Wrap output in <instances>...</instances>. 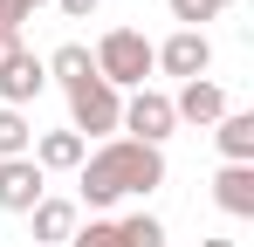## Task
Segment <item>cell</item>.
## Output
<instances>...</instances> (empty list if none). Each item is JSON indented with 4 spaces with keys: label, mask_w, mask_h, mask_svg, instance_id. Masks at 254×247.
I'll use <instances>...</instances> for the list:
<instances>
[{
    "label": "cell",
    "mask_w": 254,
    "mask_h": 247,
    "mask_svg": "<svg viewBox=\"0 0 254 247\" xmlns=\"http://www.w3.org/2000/svg\"><path fill=\"white\" fill-rule=\"evenodd\" d=\"M96 76L110 82V89H144V76H151V41L137 35V28H110V35L96 41Z\"/></svg>",
    "instance_id": "2"
},
{
    "label": "cell",
    "mask_w": 254,
    "mask_h": 247,
    "mask_svg": "<svg viewBox=\"0 0 254 247\" xmlns=\"http://www.w3.org/2000/svg\"><path fill=\"white\" fill-rule=\"evenodd\" d=\"M48 192H42V165L35 158H0V206L7 213H35Z\"/></svg>",
    "instance_id": "7"
},
{
    "label": "cell",
    "mask_w": 254,
    "mask_h": 247,
    "mask_svg": "<svg viewBox=\"0 0 254 247\" xmlns=\"http://www.w3.org/2000/svg\"><path fill=\"white\" fill-rule=\"evenodd\" d=\"M172 117H186V124H220L227 117V89H220V82H186V89H179V96H172Z\"/></svg>",
    "instance_id": "9"
},
{
    "label": "cell",
    "mask_w": 254,
    "mask_h": 247,
    "mask_svg": "<svg viewBox=\"0 0 254 247\" xmlns=\"http://www.w3.org/2000/svg\"><path fill=\"white\" fill-rule=\"evenodd\" d=\"M28 158L42 165V172H76L89 151H83V137H76V130H48V137H35V151H28Z\"/></svg>",
    "instance_id": "12"
},
{
    "label": "cell",
    "mask_w": 254,
    "mask_h": 247,
    "mask_svg": "<svg viewBox=\"0 0 254 247\" xmlns=\"http://www.w3.org/2000/svg\"><path fill=\"white\" fill-rule=\"evenodd\" d=\"M151 69H165V76H179V82H199L213 69V41L192 35V28H179L165 48H151Z\"/></svg>",
    "instance_id": "5"
},
{
    "label": "cell",
    "mask_w": 254,
    "mask_h": 247,
    "mask_svg": "<svg viewBox=\"0 0 254 247\" xmlns=\"http://www.w3.org/2000/svg\"><path fill=\"white\" fill-rule=\"evenodd\" d=\"M199 247H234V241H199Z\"/></svg>",
    "instance_id": "20"
},
{
    "label": "cell",
    "mask_w": 254,
    "mask_h": 247,
    "mask_svg": "<svg viewBox=\"0 0 254 247\" xmlns=\"http://www.w3.org/2000/svg\"><path fill=\"white\" fill-rule=\"evenodd\" d=\"M213 199H220V213H234V220H254V165H220Z\"/></svg>",
    "instance_id": "10"
},
{
    "label": "cell",
    "mask_w": 254,
    "mask_h": 247,
    "mask_svg": "<svg viewBox=\"0 0 254 247\" xmlns=\"http://www.w3.org/2000/svg\"><path fill=\"white\" fill-rule=\"evenodd\" d=\"M42 89H48L42 55H28V48H21V55H14V62L0 69V110H21V103H35Z\"/></svg>",
    "instance_id": "8"
},
{
    "label": "cell",
    "mask_w": 254,
    "mask_h": 247,
    "mask_svg": "<svg viewBox=\"0 0 254 247\" xmlns=\"http://www.w3.org/2000/svg\"><path fill=\"white\" fill-rule=\"evenodd\" d=\"M55 7H62L69 21H83V14H96V0H55Z\"/></svg>",
    "instance_id": "19"
},
{
    "label": "cell",
    "mask_w": 254,
    "mask_h": 247,
    "mask_svg": "<svg viewBox=\"0 0 254 247\" xmlns=\"http://www.w3.org/2000/svg\"><path fill=\"white\" fill-rule=\"evenodd\" d=\"M35 7H42V0H0V28H21V21H35Z\"/></svg>",
    "instance_id": "17"
},
{
    "label": "cell",
    "mask_w": 254,
    "mask_h": 247,
    "mask_svg": "<svg viewBox=\"0 0 254 247\" xmlns=\"http://www.w3.org/2000/svg\"><path fill=\"white\" fill-rule=\"evenodd\" d=\"M35 151V124L21 110H0V158H28Z\"/></svg>",
    "instance_id": "15"
},
{
    "label": "cell",
    "mask_w": 254,
    "mask_h": 247,
    "mask_svg": "<svg viewBox=\"0 0 254 247\" xmlns=\"http://www.w3.org/2000/svg\"><path fill=\"white\" fill-rule=\"evenodd\" d=\"M213 7H234V0H213Z\"/></svg>",
    "instance_id": "21"
},
{
    "label": "cell",
    "mask_w": 254,
    "mask_h": 247,
    "mask_svg": "<svg viewBox=\"0 0 254 247\" xmlns=\"http://www.w3.org/2000/svg\"><path fill=\"white\" fill-rule=\"evenodd\" d=\"M172 124H179L172 117V96H158V89H137V96L124 103V130L137 137V144H151V151L172 137Z\"/></svg>",
    "instance_id": "6"
},
{
    "label": "cell",
    "mask_w": 254,
    "mask_h": 247,
    "mask_svg": "<svg viewBox=\"0 0 254 247\" xmlns=\"http://www.w3.org/2000/svg\"><path fill=\"white\" fill-rule=\"evenodd\" d=\"M213 14H220L213 0H172V21H179V28H192V35H199V21H213Z\"/></svg>",
    "instance_id": "16"
},
{
    "label": "cell",
    "mask_w": 254,
    "mask_h": 247,
    "mask_svg": "<svg viewBox=\"0 0 254 247\" xmlns=\"http://www.w3.org/2000/svg\"><path fill=\"white\" fill-rule=\"evenodd\" d=\"M83 199L89 206H117L130 192H158L165 185V151H151V144H137V137H110V144H96L83 165Z\"/></svg>",
    "instance_id": "1"
},
{
    "label": "cell",
    "mask_w": 254,
    "mask_h": 247,
    "mask_svg": "<svg viewBox=\"0 0 254 247\" xmlns=\"http://www.w3.org/2000/svg\"><path fill=\"white\" fill-rule=\"evenodd\" d=\"M42 69H48V82H62V89H76V82L96 76V62H89V48H83V41H62V48L48 55Z\"/></svg>",
    "instance_id": "13"
},
{
    "label": "cell",
    "mask_w": 254,
    "mask_h": 247,
    "mask_svg": "<svg viewBox=\"0 0 254 247\" xmlns=\"http://www.w3.org/2000/svg\"><path fill=\"white\" fill-rule=\"evenodd\" d=\"M213 144H220L227 165H254V117L248 110H227V117L213 124Z\"/></svg>",
    "instance_id": "11"
},
{
    "label": "cell",
    "mask_w": 254,
    "mask_h": 247,
    "mask_svg": "<svg viewBox=\"0 0 254 247\" xmlns=\"http://www.w3.org/2000/svg\"><path fill=\"white\" fill-rule=\"evenodd\" d=\"M76 234V206L69 199H42L35 206V241H69Z\"/></svg>",
    "instance_id": "14"
},
{
    "label": "cell",
    "mask_w": 254,
    "mask_h": 247,
    "mask_svg": "<svg viewBox=\"0 0 254 247\" xmlns=\"http://www.w3.org/2000/svg\"><path fill=\"white\" fill-rule=\"evenodd\" d=\"M69 130H76V137H83V130H96V137L124 130V96H117L103 76L76 82V89H69Z\"/></svg>",
    "instance_id": "3"
},
{
    "label": "cell",
    "mask_w": 254,
    "mask_h": 247,
    "mask_svg": "<svg viewBox=\"0 0 254 247\" xmlns=\"http://www.w3.org/2000/svg\"><path fill=\"white\" fill-rule=\"evenodd\" d=\"M14 55H21V28H0V69H7Z\"/></svg>",
    "instance_id": "18"
},
{
    "label": "cell",
    "mask_w": 254,
    "mask_h": 247,
    "mask_svg": "<svg viewBox=\"0 0 254 247\" xmlns=\"http://www.w3.org/2000/svg\"><path fill=\"white\" fill-rule=\"evenodd\" d=\"M69 247H165V227L151 213H130V220H89L83 234H69Z\"/></svg>",
    "instance_id": "4"
}]
</instances>
